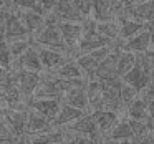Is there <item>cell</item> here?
Segmentation results:
<instances>
[{"instance_id": "d6a6232c", "label": "cell", "mask_w": 154, "mask_h": 144, "mask_svg": "<svg viewBox=\"0 0 154 144\" xmlns=\"http://www.w3.org/2000/svg\"><path fill=\"white\" fill-rule=\"evenodd\" d=\"M42 5V8H43V12L47 14V12H51L55 7V4H57V0H38Z\"/></svg>"}, {"instance_id": "6da1fadb", "label": "cell", "mask_w": 154, "mask_h": 144, "mask_svg": "<svg viewBox=\"0 0 154 144\" xmlns=\"http://www.w3.org/2000/svg\"><path fill=\"white\" fill-rule=\"evenodd\" d=\"M32 40H33V43L40 45V47L57 48V50L68 51V53H70V50H68L66 43H65V40H63V35H61V32H60V27H58V23H55V22H47L45 27L42 28Z\"/></svg>"}, {"instance_id": "ba28073f", "label": "cell", "mask_w": 154, "mask_h": 144, "mask_svg": "<svg viewBox=\"0 0 154 144\" xmlns=\"http://www.w3.org/2000/svg\"><path fill=\"white\" fill-rule=\"evenodd\" d=\"M37 48H38V53H40L43 70H48V71H53L55 68H58L61 63H65L70 58L68 51H61V50H57V48H48V47H40V45H37Z\"/></svg>"}, {"instance_id": "f1b7e54d", "label": "cell", "mask_w": 154, "mask_h": 144, "mask_svg": "<svg viewBox=\"0 0 154 144\" xmlns=\"http://www.w3.org/2000/svg\"><path fill=\"white\" fill-rule=\"evenodd\" d=\"M137 96H139V91H137L134 86H131V84H128V83L123 81V84H121V100H123L124 109H126Z\"/></svg>"}, {"instance_id": "44dd1931", "label": "cell", "mask_w": 154, "mask_h": 144, "mask_svg": "<svg viewBox=\"0 0 154 144\" xmlns=\"http://www.w3.org/2000/svg\"><path fill=\"white\" fill-rule=\"evenodd\" d=\"M96 22H103V20H111V18H118L114 7L109 0H94L93 2V8H91V15Z\"/></svg>"}, {"instance_id": "5b68a950", "label": "cell", "mask_w": 154, "mask_h": 144, "mask_svg": "<svg viewBox=\"0 0 154 144\" xmlns=\"http://www.w3.org/2000/svg\"><path fill=\"white\" fill-rule=\"evenodd\" d=\"M4 37L7 41L10 40H17V38H32L28 28L25 27L23 20L20 18V15L17 14V10L10 8L7 15V22H5V28H4Z\"/></svg>"}, {"instance_id": "603a6c76", "label": "cell", "mask_w": 154, "mask_h": 144, "mask_svg": "<svg viewBox=\"0 0 154 144\" xmlns=\"http://www.w3.org/2000/svg\"><path fill=\"white\" fill-rule=\"evenodd\" d=\"M126 116L131 119H147L149 113H147V101L144 96H137L129 106L126 108Z\"/></svg>"}, {"instance_id": "9c48e42d", "label": "cell", "mask_w": 154, "mask_h": 144, "mask_svg": "<svg viewBox=\"0 0 154 144\" xmlns=\"http://www.w3.org/2000/svg\"><path fill=\"white\" fill-rule=\"evenodd\" d=\"M55 124L51 119H48L47 116H43L42 113H38L33 108H28L27 113V133L25 134H40L47 133V131L53 129Z\"/></svg>"}, {"instance_id": "7c38bea8", "label": "cell", "mask_w": 154, "mask_h": 144, "mask_svg": "<svg viewBox=\"0 0 154 144\" xmlns=\"http://www.w3.org/2000/svg\"><path fill=\"white\" fill-rule=\"evenodd\" d=\"M17 14L20 15V18L23 20L25 27L28 28L32 38L45 27L47 18H45V12H38V10H30V8H23V10H17Z\"/></svg>"}, {"instance_id": "9a60e30c", "label": "cell", "mask_w": 154, "mask_h": 144, "mask_svg": "<svg viewBox=\"0 0 154 144\" xmlns=\"http://www.w3.org/2000/svg\"><path fill=\"white\" fill-rule=\"evenodd\" d=\"M55 15L58 17V20H75V22H81L83 20V15L80 14L76 7H75L73 0H57V4L53 7Z\"/></svg>"}, {"instance_id": "d4e9b609", "label": "cell", "mask_w": 154, "mask_h": 144, "mask_svg": "<svg viewBox=\"0 0 154 144\" xmlns=\"http://www.w3.org/2000/svg\"><path fill=\"white\" fill-rule=\"evenodd\" d=\"M75 60H76V63H78V65H80V68L83 70L85 76H86L88 80H90V78L93 76L94 70H96L98 65H100V61H98L91 53H78Z\"/></svg>"}, {"instance_id": "f35d334b", "label": "cell", "mask_w": 154, "mask_h": 144, "mask_svg": "<svg viewBox=\"0 0 154 144\" xmlns=\"http://www.w3.org/2000/svg\"><path fill=\"white\" fill-rule=\"evenodd\" d=\"M4 38H5V37H4V33H0V41L4 40Z\"/></svg>"}, {"instance_id": "4dcf8cb0", "label": "cell", "mask_w": 154, "mask_h": 144, "mask_svg": "<svg viewBox=\"0 0 154 144\" xmlns=\"http://www.w3.org/2000/svg\"><path fill=\"white\" fill-rule=\"evenodd\" d=\"M93 2H94V0H73L75 7L80 10V14L83 15V17H90V15H91Z\"/></svg>"}, {"instance_id": "3957f363", "label": "cell", "mask_w": 154, "mask_h": 144, "mask_svg": "<svg viewBox=\"0 0 154 144\" xmlns=\"http://www.w3.org/2000/svg\"><path fill=\"white\" fill-rule=\"evenodd\" d=\"M68 127H71L73 131H78V133L88 136L91 139V142H101V141H104L103 134H101L100 127H98V124H96V119H94V116L90 111L85 113L81 118H78V119L75 121V123H71Z\"/></svg>"}, {"instance_id": "e575fe53", "label": "cell", "mask_w": 154, "mask_h": 144, "mask_svg": "<svg viewBox=\"0 0 154 144\" xmlns=\"http://www.w3.org/2000/svg\"><path fill=\"white\" fill-rule=\"evenodd\" d=\"M147 88H152L154 90V66H152V70H151V81H149V86Z\"/></svg>"}, {"instance_id": "ffe728a7", "label": "cell", "mask_w": 154, "mask_h": 144, "mask_svg": "<svg viewBox=\"0 0 154 144\" xmlns=\"http://www.w3.org/2000/svg\"><path fill=\"white\" fill-rule=\"evenodd\" d=\"M51 73L58 75L61 78H66V80H80V78H86L83 73V70L80 68V65L76 63V60L73 58H68L65 63H61L58 68H55Z\"/></svg>"}, {"instance_id": "484cf974", "label": "cell", "mask_w": 154, "mask_h": 144, "mask_svg": "<svg viewBox=\"0 0 154 144\" xmlns=\"http://www.w3.org/2000/svg\"><path fill=\"white\" fill-rule=\"evenodd\" d=\"M14 61H15V58H14V55H12L10 45H8V41L4 38V40L0 41V66L10 70Z\"/></svg>"}, {"instance_id": "cb8c5ba5", "label": "cell", "mask_w": 154, "mask_h": 144, "mask_svg": "<svg viewBox=\"0 0 154 144\" xmlns=\"http://www.w3.org/2000/svg\"><path fill=\"white\" fill-rule=\"evenodd\" d=\"M96 28H98V32H100L101 35H104L106 38H109L111 41L119 40V20H118V18L98 22Z\"/></svg>"}, {"instance_id": "d6986e66", "label": "cell", "mask_w": 154, "mask_h": 144, "mask_svg": "<svg viewBox=\"0 0 154 144\" xmlns=\"http://www.w3.org/2000/svg\"><path fill=\"white\" fill-rule=\"evenodd\" d=\"M86 93H88L90 111L104 109V103H103V88H101V81H98V80H88V83H86Z\"/></svg>"}, {"instance_id": "8d00e7d4", "label": "cell", "mask_w": 154, "mask_h": 144, "mask_svg": "<svg viewBox=\"0 0 154 144\" xmlns=\"http://www.w3.org/2000/svg\"><path fill=\"white\" fill-rule=\"evenodd\" d=\"M151 142H154V129L151 131Z\"/></svg>"}, {"instance_id": "83f0119b", "label": "cell", "mask_w": 154, "mask_h": 144, "mask_svg": "<svg viewBox=\"0 0 154 144\" xmlns=\"http://www.w3.org/2000/svg\"><path fill=\"white\" fill-rule=\"evenodd\" d=\"M32 43H33L32 38H17V40H10V41H8L10 50H12V55H14L15 60H17V58L20 57V55L23 53V51L27 50Z\"/></svg>"}, {"instance_id": "5bb4252c", "label": "cell", "mask_w": 154, "mask_h": 144, "mask_svg": "<svg viewBox=\"0 0 154 144\" xmlns=\"http://www.w3.org/2000/svg\"><path fill=\"white\" fill-rule=\"evenodd\" d=\"M118 20H119V40L121 41H124L128 38H131L133 35L139 33L141 30H144L149 25H154V23H146L143 20H137V18L129 17V15H121Z\"/></svg>"}, {"instance_id": "8fae6325", "label": "cell", "mask_w": 154, "mask_h": 144, "mask_svg": "<svg viewBox=\"0 0 154 144\" xmlns=\"http://www.w3.org/2000/svg\"><path fill=\"white\" fill-rule=\"evenodd\" d=\"M28 104H30V108L37 109L38 113H42L43 116L53 121L57 118L58 111H60L61 100L60 98H32L28 101Z\"/></svg>"}, {"instance_id": "d590c367", "label": "cell", "mask_w": 154, "mask_h": 144, "mask_svg": "<svg viewBox=\"0 0 154 144\" xmlns=\"http://www.w3.org/2000/svg\"><path fill=\"white\" fill-rule=\"evenodd\" d=\"M147 55H151V57L154 58V35H152V43H151V48H149V51H147Z\"/></svg>"}, {"instance_id": "30bf717a", "label": "cell", "mask_w": 154, "mask_h": 144, "mask_svg": "<svg viewBox=\"0 0 154 144\" xmlns=\"http://www.w3.org/2000/svg\"><path fill=\"white\" fill-rule=\"evenodd\" d=\"M15 66L18 68H25V70H32V71H38L42 73L43 71V65L40 60V53H38V48L35 43H32L17 60L14 61Z\"/></svg>"}, {"instance_id": "e0dca14e", "label": "cell", "mask_w": 154, "mask_h": 144, "mask_svg": "<svg viewBox=\"0 0 154 144\" xmlns=\"http://www.w3.org/2000/svg\"><path fill=\"white\" fill-rule=\"evenodd\" d=\"M104 141H116V142H121V141H133V129H131L129 119L124 118V119H119L106 134H104Z\"/></svg>"}, {"instance_id": "4fadbf2b", "label": "cell", "mask_w": 154, "mask_h": 144, "mask_svg": "<svg viewBox=\"0 0 154 144\" xmlns=\"http://www.w3.org/2000/svg\"><path fill=\"white\" fill-rule=\"evenodd\" d=\"M123 15H129L146 23H154V0H143L124 8Z\"/></svg>"}, {"instance_id": "f546056e", "label": "cell", "mask_w": 154, "mask_h": 144, "mask_svg": "<svg viewBox=\"0 0 154 144\" xmlns=\"http://www.w3.org/2000/svg\"><path fill=\"white\" fill-rule=\"evenodd\" d=\"M17 134L12 131V127L5 123V119L0 116V142H18Z\"/></svg>"}, {"instance_id": "7a4b0ae2", "label": "cell", "mask_w": 154, "mask_h": 144, "mask_svg": "<svg viewBox=\"0 0 154 144\" xmlns=\"http://www.w3.org/2000/svg\"><path fill=\"white\" fill-rule=\"evenodd\" d=\"M121 84L123 80H111V81H101V88H103V103L106 109H113L116 113L124 109L123 100H121Z\"/></svg>"}, {"instance_id": "8992f818", "label": "cell", "mask_w": 154, "mask_h": 144, "mask_svg": "<svg viewBox=\"0 0 154 144\" xmlns=\"http://www.w3.org/2000/svg\"><path fill=\"white\" fill-rule=\"evenodd\" d=\"M152 35H154V25H149L139 33L133 35L131 38L123 41V48L133 51V53H147L152 43Z\"/></svg>"}, {"instance_id": "4316f807", "label": "cell", "mask_w": 154, "mask_h": 144, "mask_svg": "<svg viewBox=\"0 0 154 144\" xmlns=\"http://www.w3.org/2000/svg\"><path fill=\"white\" fill-rule=\"evenodd\" d=\"M8 7L14 8V10H23V8H30V10H38L43 12L40 2L38 0H10L8 2Z\"/></svg>"}, {"instance_id": "7402d4cb", "label": "cell", "mask_w": 154, "mask_h": 144, "mask_svg": "<svg viewBox=\"0 0 154 144\" xmlns=\"http://www.w3.org/2000/svg\"><path fill=\"white\" fill-rule=\"evenodd\" d=\"M134 65H136V53H133V51H129V50L121 47L118 60H116V71H118V75H119V78H123Z\"/></svg>"}, {"instance_id": "52a82bcc", "label": "cell", "mask_w": 154, "mask_h": 144, "mask_svg": "<svg viewBox=\"0 0 154 144\" xmlns=\"http://www.w3.org/2000/svg\"><path fill=\"white\" fill-rule=\"evenodd\" d=\"M86 83L88 80H83L80 83H75L66 93L63 94L61 101L63 103H68L75 108H80L83 111L90 109V103H88V93H86Z\"/></svg>"}, {"instance_id": "2e32d148", "label": "cell", "mask_w": 154, "mask_h": 144, "mask_svg": "<svg viewBox=\"0 0 154 144\" xmlns=\"http://www.w3.org/2000/svg\"><path fill=\"white\" fill-rule=\"evenodd\" d=\"M85 113H88V111H83V109H80V108H75V106H71V104L61 101L60 111H58L57 118L53 119V124L55 126H60V127L70 126L71 123H75V121L78 119V118L83 116Z\"/></svg>"}, {"instance_id": "277c9868", "label": "cell", "mask_w": 154, "mask_h": 144, "mask_svg": "<svg viewBox=\"0 0 154 144\" xmlns=\"http://www.w3.org/2000/svg\"><path fill=\"white\" fill-rule=\"evenodd\" d=\"M81 22H75V20H60L58 22V27H60V32L63 35V40L66 43L70 53H78L76 48L81 40V35H83V25H81Z\"/></svg>"}, {"instance_id": "74e56055", "label": "cell", "mask_w": 154, "mask_h": 144, "mask_svg": "<svg viewBox=\"0 0 154 144\" xmlns=\"http://www.w3.org/2000/svg\"><path fill=\"white\" fill-rule=\"evenodd\" d=\"M5 5V0H0V7H4Z\"/></svg>"}, {"instance_id": "ac0fdd59", "label": "cell", "mask_w": 154, "mask_h": 144, "mask_svg": "<svg viewBox=\"0 0 154 144\" xmlns=\"http://www.w3.org/2000/svg\"><path fill=\"white\" fill-rule=\"evenodd\" d=\"M90 113L93 114L94 119H96V124H98V127H100L103 137H104V134L119 121V116H118L116 111L106 109V108H104V109H98V111H90Z\"/></svg>"}, {"instance_id": "1f68e13d", "label": "cell", "mask_w": 154, "mask_h": 144, "mask_svg": "<svg viewBox=\"0 0 154 144\" xmlns=\"http://www.w3.org/2000/svg\"><path fill=\"white\" fill-rule=\"evenodd\" d=\"M10 12V7L7 4L4 7H0V33H4V28H5V22H7V15Z\"/></svg>"}, {"instance_id": "836d02e7", "label": "cell", "mask_w": 154, "mask_h": 144, "mask_svg": "<svg viewBox=\"0 0 154 144\" xmlns=\"http://www.w3.org/2000/svg\"><path fill=\"white\" fill-rule=\"evenodd\" d=\"M144 96V94H143ZM146 98V96H144ZM147 101V113H149V118L151 119H154V98H146Z\"/></svg>"}]
</instances>
